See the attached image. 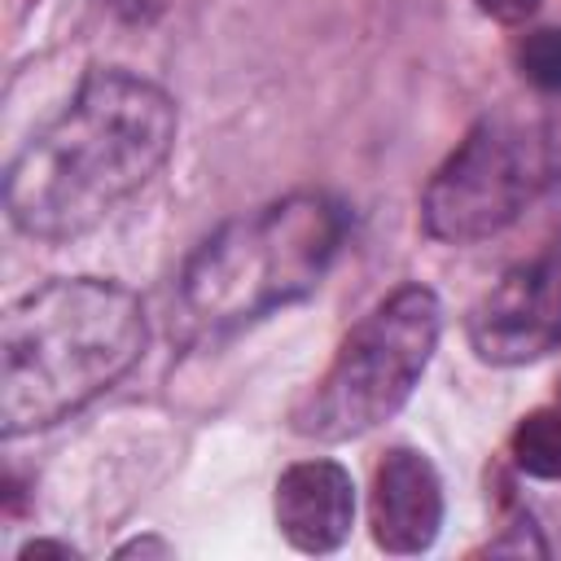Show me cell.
<instances>
[{
  "label": "cell",
  "mask_w": 561,
  "mask_h": 561,
  "mask_svg": "<svg viewBox=\"0 0 561 561\" xmlns=\"http://www.w3.org/2000/svg\"><path fill=\"white\" fill-rule=\"evenodd\" d=\"M175 101L118 66L83 75L70 105L39 127L9 167L4 210L35 241L92 232L140 193L175 149Z\"/></svg>",
  "instance_id": "cell-1"
},
{
  "label": "cell",
  "mask_w": 561,
  "mask_h": 561,
  "mask_svg": "<svg viewBox=\"0 0 561 561\" xmlns=\"http://www.w3.org/2000/svg\"><path fill=\"white\" fill-rule=\"evenodd\" d=\"M149 337L131 289L66 276L22 294L0 324V430H48L131 373Z\"/></svg>",
  "instance_id": "cell-2"
},
{
  "label": "cell",
  "mask_w": 561,
  "mask_h": 561,
  "mask_svg": "<svg viewBox=\"0 0 561 561\" xmlns=\"http://www.w3.org/2000/svg\"><path fill=\"white\" fill-rule=\"evenodd\" d=\"M346 206L329 193H289L224 224L180 276L184 333L215 337L307 298L346 237Z\"/></svg>",
  "instance_id": "cell-3"
},
{
  "label": "cell",
  "mask_w": 561,
  "mask_h": 561,
  "mask_svg": "<svg viewBox=\"0 0 561 561\" xmlns=\"http://www.w3.org/2000/svg\"><path fill=\"white\" fill-rule=\"evenodd\" d=\"M443 333V307L425 285L381 298L337 346L316 386L294 403L289 425L316 443H346L386 425L421 386Z\"/></svg>",
  "instance_id": "cell-4"
},
{
  "label": "cell",
  "mask_w": 561,
  "mask_h": 561,
  "mask_svg": "<svg viewBox=\"0 0 561 561\" xmlns=\"http://www.w3.org/2000/svg\"><path fill=\"white\" fill-rule=\"evenodd\" d=\"M543 140L508 118H482L434 171L421 224L434 241L473 245L504 232L543 184Z\"/></svg>",
  "instance_id": "cell-5"
},
{
  "label": "cell",
  "mask_w": 561,
  "mask_h": 561,
  "mask_svg": "<svg viewBox=\"0 0 561 561\" xmlns=\"http://www.w3.org/2000/svg\"><path fill=\"white\" fill-rule=\"evenodd\" d=\"M478 359L517 368L561 346V272L548 263L508 267L465 320Z\"/></svg>",
  "instance_id": "cell-6"
},
{
  "label": "cell",
  "mask_w": 561,
  "mask_h": 561,
  "mask_svg": "<svg viewBox=\"0 0 561 561\" xmlns=\"http://www.w3.org/2000/svg\"><path fill=\"white\" fill-rule=\"evenodd\" d=\"M368 526L377 548L412 557L425 552L438 539L443 526V482L430 456L412 447H394L381 456L373 469V491H368Z\"/></svg>",
  "instance_id": "cell-7"
},
{
  "label": "cell",
  "mask_w": 561,
  "mask_h": 561,
  "mask_svg": "<svg viewBox=\"0 0 561 561\" xmlns=\"http://www.w3.org/2000/svg\"><path fill=\"white\" fill-rule=\"evenodd\" d=\"M276 526L298 552H333L355 526L351 473L333 460H298L276 478Z\"/></svg>",
  "instance_id": "cell-8"
},
{
  "label": "cell",
  "mask_w": 561,
  "mask_h": 561,
  "mask_svg": "<svg viewBox=\"0 0 561 561\" xmlns=\"http://www.w3.org/2000/svg\"><path fill=\"white\" fill-rule=\"evenodd\" d=\"M508 451L522 473L548 478V482L561 478V403L526 412L508 438Z\"/></svg>",
  "instance_id": "cell-9"
},
{
  "label": "cell",
  "mask_w": 561,
  "mask_h": 561,
  "mask_svg": "<svg viewBox=\"0 0 561 561\" xmlns=\"http://www.w3.org/2000/svg\"><path fill=\"white\" fill-rule=\"evenodd\" d=\"M522 79H530L543 92H561V26H539L526 31L513 48Z\"/></svg>",
  "instance_id": "cell-10"
},
{
  "label": "cell",
  "mask_w": 561,
  "mask_h": 561,
  "mask_svg": "<svg viewBox=\"0 0 561 561\" xmlns=\"http://www.w3.org/2000/svg\"><path fill=\"white\" fill-rule=\"evenodd\" d=\"M473 4H478V13H486L491 22H504V26H517L539 9V0H473Z\"/></svg>",
  "instance_id": "cell-11"
},
{
  "label": "cell",
  "mask_w": 561,
  "mask_h": 561,
  "mask_svg": "<svg viewBox=\"0 0 561 561\" xmlns=\"http://www.w3.org/2000/svg\"><path fill=\"white\" fill-rule=\"evenodd\" d=\"M101 4H110L123 22H149V18H158V9H162V0H101Z\"/></svg>",
  "instance_id": "cell-12"
},
{
  "label": "cell",
  "mask_w": 561,
  "mask_h": 561,
  "mask_svg": "<svg viewBox=\"0 0 561 561\" xmlns=\"http://www.w3.org/2000/svg\"><path fill=\"white\" fill-rule=\"evenodd\" d=\"M35 557H75V548H66V543H48V539H35V543H26V548L18 552V561H35Z\"/></svg>",
  "instance_id": "cell-13"
},
{
  "label": "cell",
  "mask_w": 561,
  "mask_h": 561,
  "mask_svg": "<svg viewBox=\"0 0 561 561\" xmlns=\"http://www.w3.org/2000/svg\"><path fill=\"white\" fill-rule=\"evenodd\" d=\"M136 552H140V557H145V552H162V557H167L171 548L158 543V539H136V543H123V548H118V557H136Z\"/></svg>",
  "instance_id": "cell-14"
}]
</instances>
